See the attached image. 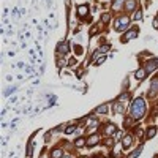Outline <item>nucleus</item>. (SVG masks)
I'll return each instance as SVG.
<instances>
[{
    "label": "nucleus",
    "mask_w": 158,
    "mask_h": 158,
    "mask_svg": "<svg viewBox=\"0 0 158 158\" xmlns=\"http://www.w3.org/2000/svg\"><path fill=\"white\" fill-rule=\"evenodd\" d=\"M130 114H131L133 119H142V115L145 114V101L142 97L134 98V101L131 103V107H130Z\"/></svg>",
    "instance_id": "nucleus-1"
},
{
    "label": "nucleus",
    "mask_w": 158,
    "mask_h": 158,
    "mask_svg": "<svg viewBox=\"0 0 158 158\" xmlns=\"http://www.w3.org/2000/svg\"><path fill=\"white\" fill-rule=\"evenodd\" d=\"M128 25H130V18H128V16H120V18L117 19L115 22H114V28H115L117 32L126 28Z\"/></svg>",
    "instance_id": "nucleus-2"
},
{
    "label": "nucleus",
    "mask_w": 158,
    "mask_h": 158,
    "mask_svg": "<svg viewBox=\"0 0 158 158\" xmlns=\"http://www.w3.org/2000/svg\"><path fill=\"white\" fill-rule=\"evenodd\" d=\"M157 68H158V59H150V60H147V62H145V65H144V70L147 73L155 71Z\"/></svg>",
    "instance_id": "nucleus-3"
},
{
    "label": "nucleus",
    "mask_w": 158,
    "mask_h": 158,
    "mask_svg": "<svg viewBox=\"0 0 158 158\" xmlns=\"http://www.w3.org/2000/svg\"><path fill=\"white\" fill-rule=\"evenodd\" d=\"M57 52H59L60 55H66V54L70 52V43L68 41H62V43L57 44Z\"/></svg>",
    "instance_id": "nucleus-4"
},
{
    "label": "nucleus",
    "mask_w": 158,
    "mask_h": 158,
    "mask_svg": "<svg viewBox=\"0 0 158 158\" xmlns=\"http://www.w3.org/2000/svg\"><path fill=\"white\" fill-rule=\"evenodd\" d=\"M138 32H139V28H138V27H131V30L126 32L125 36L122 38V41L125 43V41H128V40H133V38H136V36H138Z\"/></svg>",
    "instance_id": "nucleus-5"
},
{
    "label": "nucleus",
    "mask_w": 158,
    "mask_h": 158,
    "mask_svg": "<svg viewBox=\"0 0 158 158\" xmlns=\"http://www.w3.org/2000/svg\"><path fill=\"white\" fill-rule=\"evenodd\" d=\"M158 93V78H153L150 82V90H149V97H155Z\"/></svg>",
    "instance_id": "nucleus-6"
},
{
    "label": "nucleus",
    "mask_w": 158,
    "mask_h": 158,
    "mask_svg": "<svg viewBox=\"0 0 158 158\" xmlns=\"http://www.w3.org/2000/svg\"><path fill=\"white\" fill-rule=\"evenodd\" d=\"M112 111H114V114H122L125 111V106L122 104V101H115L112 104Z\"/></svg>",
    "instance_id": "nucleus-7"
},
{
    "label": "nucleus",
    "mask_w": 158,
    "mask_h": 158,
    "mask_svg": "<svg viewBox=\"0 0 158 158\" xmlns=\"http://www.w3.org/2000/svg\"><path fill=\"white\" fill-rule=\"evenodd\" d=\"M78 16L79 18H85V16L88 14V5H81V6H78Z\"/></svg>",
    "instance_id": "nucleus-8"
},
{
    "label": "nucleus",
    "mask_w": 158,
    "mask_h": 158,
    "mask_svg": "<svg viewBox=\"0 0 158 158\" xmlns=\"http://www.w3.org/2000/svg\"><path fill=\"white\" fill-rule=\"evenodd\" d=\"M136 6H138V0H126L125 2V9H128V11H136Z\"/></svg>",
    "instance_id": "nucleus-9"
},
{
    "label": "nucleus",
    "mask_w": 158,
    "mask_h": 158,
    "mask_svg": "<svg viewBox=\"0 0 158 158\" xmlns=\"http://www.w3.org/2000/svg\"><path fill=\"white\" fill-rule=\"evenodd\" d=\"M115 131H117V126L114 125V123H111V122L107 123V125H106V128H104V134H106V136H111L112 133L115 134Z\"/></svg>",
    "instance_id": "nucleus-10"
},
{
    "label": "nucleus",
    "mask_w": 158,
    "mask_h": 158,
    "mask_svg": "<svg viewBox=\"0 0 158 158\" xmlns=\"http://www.w3.org/2000/svg\"><path fill=\"white\" fill-rule=\"evenodd\" d=\"M145 76H147V71H145L144 68H139L138 71L134 73V78L138 79V81H142V79H145Z\"/></svg>",
    "instance_id": "nucleus-11"
},
{
    "label": "nucleus",
    "mask_w": 158,
    "mask_h": 158,
    "mask_svg": "<svg viewBox=\"0 0 158 158\" xmlns=\"http://www.w3.org/2000/svg\"><path fill=\"white\" fill-rule=\"evenodd\" d=\"M131 142H133V136L131 134H126L125 138H123V141H122V145H123V149H128L130 145H131Z\"/></svg>",
    "instance_id": "nucleus-12"
},
{
    "label": "nucleus",
    "mask_w": 158,
    "mask_h": 158,
    "mask_svg": "<svg viewBox=\"0 0 158 158\" xmlns=\"http://www.w3.org/2000/svg\"><path fill=\"white\" fill-rule=\"evenodd\" d=\"M123 2H126V0H114V2H112V9L120 11V9L123 8Z\"/></svg>",
    "instance_id": "nucleus-13"
},
{
    "label": "nucleus",
    "mask_w": 158,
    "mask_h": 158,
    "mask_svg": "<svg viewBox=\"0 0 158 158\" xmlns=\"http://www.w3.org/2000/svg\"><path fill=\"white\" fill-rule=\"evenodd\" d=\"M98 141H100V139H98V136L93 134V136H90V138L87 139V145H88V147H93V145L98 144Z\"/></svg>",
    "instance_id": "nucleus-14"
},
{
    "label": "nucleus",
    "mask_w": 158,
    "mask_h": 158,
    "mask_svg": "<svg viewBox=\"0 0 158 158\" xmlns=\"http://www.w3.org/2000/svg\"><path fill=\"white\" fill-rule=\"evenodd\" d=\"M107 109H109V106H107V104H101V106H98L97 109H95V112H97V114H106Z\"/></svg>",
    "instance_id": "nucleus-15"
},
{
    "label": "nucleus",
    "mask_w": 158,
    "mask_h": 158,
    "mask_svg": "<svg viewBox=\"0 0 158 158\" xmlns=\"http://www.w3.org/2000/svg\"><path fill=\"white\" fill-rule=\"evenodd\" d=\"M62 155H63L62 149H55V150L51 152V158H62Z\"/></svg>",
    "instance_id": "nucleus-16"
},
{
    "label": "nucleus",
    "mask_w": 158,
    "mask_h": 158,
    "mask_svg": "<svg viewBox=\"0 0 158 158\" xmlns=\"http://www.w3.org/2000/svg\"><path fill=\"white\" fill-rule=\"evenodd\" d=\"M145 134H147V136H145L147 139H152L155 134H157V128H155V126H150V128L147 130V133H145Z\"/></svg>",
    "instance_id": "nucleus-17"
},
{
    "label": "nucleus",
    "mask_w": 158,
    "mask_h": 158,
    "mask_svg": "<svg viewBox=\"0 0 158 158\" xmlns=\"http://www.w3.org/2000/svg\"><path fill=\"white\" fill-rule=\"evenodd\" d=\"M141 152H142V147H138V149H134V150H133L131 153L128 155V158H136V157H139V155H141Z\"/></svg>",
    "instance_id": "nucleus-18"
},
{
    "label": "nucleus",
    "mask_w": 158,
    "mask_h": 158,
    "mask_svg": "<svg viewBox=\"0 0 158 158\" xmlns=\"http://www.w3.org/2000/svg\"><path fill=\"white\" fill-rule=\"evenodd\" d=\"M142 18H144V14H142V9H136L134 14H133V19H134V21H141Z\"/></svg>",
    "instance_id": "nucleus-19"
},
{
    "label": "nucleus",
    "mask_w": 158,
    "mask_h": 158,
    "mask_svg": "<svg viewBox=\"0 0 158 158\" xmlns=\"http://www.w3.org/2000/svg\"><path fill=\"white\" fill-rule=\"evenodd\" d=\"M85 144H87V141H85L84 138H79V139H76V141H74V145H76V147H84Z\"/></svg>",
    "instance_id": "nucleus-20"
},
{
    "label": "nucleus",
    "mask_w": 158,
    "mask_h": 158,
    "mask_svg": "<svg viewBox=\"0 0 158 158\" xmlns=\"http://www.w3.org/2000/svg\"><path fill=\"white\" fill-rule=\"evenodd\" d=\"M101 21H103L104 24H107V22L111 21V14L109 13H103V14H101Z\"/></svg>",
    "instance_id": "nucleus-21"
},
{
    "label": "nucleus",
    "mask_w": 158,
    "mask_h": 158,
    "mask_svg": "<svg viewBox=\"0 0 158 158\" xmlns=\"http://www.w3.org/2000/svg\"><path fill=\"white\" fill-rule=\"evenodd\" d=\"M74 52L78 54V55H82V54H84V47H82L81 44H76V46H74Z\"/></svg>",
    "instance_id": "nucleus-22"
},
{
    "label": "nucleus",
    "mask_w": 158,
    "mask_h": 158,
    "mask_svg": "<svg viewBox=\"0 0 158 158\" xmlns=\"http://www.w3.org/2000/svg\"><path fill=\"white\" fill-rule=\"evenodd\" d=\"M109 44H104V46H100V47H98V52H100V54H104V52H107V51H109Z\"/></svg>",
    "instance_id": "nucleus-23"
},
{
    "label": "nucleus",
    "mask_w": 158,
    "mask_h": 158,
    "mask_svg": "<svg viewBox=\"0 0 158 158\" xmlns=\"http://www.w3.org/2000/svg\"><path fill=\"white\" fill-rule=\"evenodd\" d=\"M74 130H76V125H71V126H68V128H65V133L66 134H71Z\"/></svg>",
    "instance_id": "nucleus-24"
},
{
    "label": "nucleus",
    "mask_w": 158,
    "mask_h": 158,
    "mask_svg": "<svg viewBox=\"0 0 158 158\" xmlns=\"http://www.w3.org/2000/svg\"><path fill=\"white\" fill-rule=\"evenodd\" d=\"M104 62H106V55H104V57H100V59L95 62V65H101V63H104Z\"/></svg>",
    "instance_id": "nucleus-25"
},
{
    "label": "nucleus",
    "mask_w": 158,
    "mask_h": 158,
    "mask_svg": "<svg viewBox=\"0 0 158 158\" xmlns=\"http://www.w3.org/2000/svg\"><path fill=\"white\" fill-rule=\"evenodd\" d=\"M66 65H68V66H73V65H76V59H74V57H71V59L68 60V63H66Z\"/></svg>",
    "instance_id": "nucleus-26"
},
{
    "label": "nucleus",
    "mask_w": 158,
    "mask_h": 158,
    "mask_svg": "<svg viewBox=\"0 0 158 158\" xmlns=\"http://www.w3.org/2000/svg\"><path fill=\"white\" fill-rule=\"evenodd\" d=\"M128 97H130V93H122V95H120V98H119V100H120V101L128 100Z\"/></svg>",
    "instance_id": "nucleus-27"
},
{
    "label": "nucleus",
    "mask_w": 158,
    "mask_h": 158,
    "mask_svg": "<svg viewBox=\"0 0 158 158\" xmlns=\"http://www.w3.org/2000/svg\"><path fill=\"white\" fill-rule=\"evenodd\" d=\"M114 138H115L117 141H120V139H122V131H115V134H114Z\"/></svg>",
    "instance_id": "nucleus-28"
},
{
    "label": "nucleus",
    "mask_w": 158,
    "mask_h": 158,
    "mask_svg": "<svg viewBox=\"0 0 158 158\" xmlns=\"http://www.w3.org/2000/svg\"><path fill=\"white\" fill-rule=\"evenodd\" d=\"M98 32V25H95V27H92L90 28V35H95Z\"/></svg>",
    "instance_id": "nucleus-29"
}]
</instances>
